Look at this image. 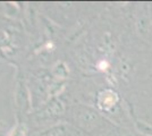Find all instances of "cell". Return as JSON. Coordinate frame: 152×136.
I'll use <instances>...</instances> for the list:
<instances>
[{
  "instance_id": "cell-1",
  "label": "cell",
  "mask_w": 152,
  "mask_h": 136,
  "mask_svg": "<svg viewBox=\"0 0 152 136\" xmlns=\"http://www.w3.org/2000/svg\"><path fill=\"white\" fill-rule=\"evenodd\" d=\"M116 102H117V95H116L115 93L109 92V91L104 93L103 101H102V103H103V107H104V108H110V107H113Z\"/></svg>"
},
{
  "instance_id": "cell-2",
  "label": "cell",
  "mask_w": 152,
  "mask_h": 136,
  "mask_svg": "<svg viewBox=\"0 0 152 136\" xmlns=\"http://www.w3.org/2000/svg\"><path fill=\"white\" fill-rule=\"evenodd\" d=\"M137 128H139L142 133L146 134L148 136H152V126L151 125L144 123V121H140V123H137Z\"/></svg>"
}]
</instances>
